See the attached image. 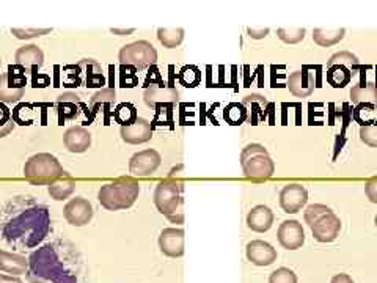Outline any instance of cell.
<instances>
[{
	"mask_svg": "<svg viewBox=\"0 0 377 283\" xmlns=\"http://www.w3.org/2000/svg\"><path fill=\"white\" fill-rule=\"evenodd\" d=\"M51 231V214L47 206L32 197H15L0 212V233L13 247H37Z\"/></svg>",
	"mask_w": 377,
	"mask_h": 283,
	"instance_id": "1",
	"label": "cell"
},
{
	"mask_svg": "<svg viewBox=\"0 0 377 283\" xmlns=\"http://www.w3.org/2000/svg\"><path fill=\"white\" fill-rule=\"evenodd\" d=\"M80 257L70 243L46 244L29 258L30 283H79Z\"/></svg>",
	"mask_w": 377,
	"mask_h": 283,
	"instance_id": "2",
	"label": "cell"
},
{
	"mask_svg": "<svg viewBox=\"0 0 377 283\" xmlns=\"http://www.w3.org/2000/svg\"><path fill=\"white\" fill-rule=\"evenodd\" d=\"M140 184L131 178H121L118 181L102 186L98 192L99 203L109 211L131 208L139 198Z\"/></svg>",
	"mask_w": 377,
	"mask_h": 283,
	"instance_id": "3",
	"label": "cell"
},
{
	"mask_svg": "<svg viewBox=\"0 0 377 283\" xmlns=\"http://www.w3.org/2000/svg\"><path fill=\"white\" fill-rule=\"evenodd\" d=\"M154 205L173 224L184 222L183 183L178 179H163L154 191Z\"/></svg>",
	"mask_w": 377,
	"mask_h": 283,
	"instance_id": "4",
	"label": "cell"
},
{
	"mask_svg": "<svg viewBox=\"0 0 377 283\" xmlns=\"http://www.w3.org/2000/svg\"><path fill=\"white\" fill-rule=\"evenodd\" d=\"M241 165L244 175L252 181H266L276 171V164H273L272 157L259 143H250L242 150Z\"/></svg>",
	"mask_w": 377,
	"mask_h": 283,
	"instance_id": "5",
	"label": "cell"
},
{
	"mask_svg": "<svg viewBox=\"0 0 377 283\" xmlns=\"http://www.w3.org/2000/svg\"><path fill=\"white\" fill-rule=\"evenodd\" d=\"M63 85L87 88H101L106 85V76L98 61L93 59L80 60L78 65H68L63 68Z\"/></svg>",
	"mask_w": 377,
	"mask_h": 283,
	"instance_id": "6",
	"label": "cell"
},
{
	"mask_svg": "<svg viewBox=\"0 0 377 283\" xmlns=\"http://www.w3.org/2000/svg\"><path fill=\"white\" fill-rule=\"evenodd\" d=\"M24 176L32 184H52L65 176V170L61 167L57 157L47 153L32 156L24 165Z\"/></svg>",
	"mask_w": 377,
	"mask_h": 283,
	"instance_id": "7",
	"label": "cell"
},
{
	"mask_svg": "<svg viewBox=\"0 0 377 283\" xmlns=\"http://www.w3.org/2000/svg\"><path fill=\"white\" fill-rule=\"evenodd\" d=\"M25 70L19 65H10L8 71L0 74V102L16 104L25 93L27 78Z\"/></svg>",
	"mask_w": 377,
	"mask_h": 283,
	"instance_id": "8",
	"label": "cell"
},
{
	"mask_svg": "<svg viewBox=\"0 0 377 283\" xmlns=\"http://www.w3.org/2000/svg\"><path fill=\"white\" fill-rule=\"evenodd\" d=\"M157 61V51L148 41H135L120 51L121 66H132L135 70H147Z\"/></svg>",
	"mask_w": 377,
	"mask_h": 283,
	"instance_id": "9",
	"label": "cell"
},
{
	"mask_svg": "<svg viewBox=\"0 0 377 283\" xmlns=\"http://www.w3.org/2000/svg\"><path fill=\"white\" fill-rule=\"evenodd\" d=\"M308 227L311 229L313 238L316 239L318 243L328 244L333 243V241L338 238V234L341 231V220L333 211H328L326 214H322L321 217H318Z\"/></svg>",
	"mask_w": 377,
	"mask_h": 283,
	"instance_id": "10",
	"label": "cell"
},
{
	"mask_svg": "<svg viewBox=\"0 0 377 283\" xmlns=\"http://www.w3.org/2000/svg\"><path fill=\"white\" fill-rule=\"evenodd\" d=\"M147 106L149 107H162V106H175L180 101V93L178 90L170 85L159 82V84H151L143 93Z\"/></svg>",
	"mask_w": 377,
	"mask_h": 283,
	"instance_id": "11",
	"label": "cell"
},
{
	"mask_svg": "<svg viewBox=\"0 0 377 283\" xmlns=\"http://www.w3.org/2000/svg\"><path fill=\"white\" fill-rule=\"evenodd\" d=\"M161 162L162 157L156 150H143L140 153H135L132 156L131 162H129V171L139 178L149 176L159 169Z\"/></svg>",
	"mask_w": 377,
	"mask_h": 283,
	"instance_id": "12",
	"label": "cell"
},
{
	"mask_svg": "<svg viewBox=\"0 0 377 283\" xmlns=\"http://www.w3.org/2000/svg\"><path fill=\"white\" fill-rule=\"evenodd\" d=\"M308 202V192L302 184H288L280 192V206L288 214L299 212Z\"/></svg>",
	"mask_w": 377,
	"mask_h": 283,
	"instance_id": "13",
	"label": "cell"
},
{
	"mask_svg": "<svg viewBox=\"0 0 377 283\" xmlns=\"http://www.w3.org/2000/svg\"><path fill=\"white\" fill-rule=\"evenodd\" d=\"M278 243L288 251H297L305 243V233L297 220H285L277 231Z\"/></svg>",
	"mask_w": 377,
	"mask_h": 283,
	"instance_id": "14",
	"label": "cell"
},
{
	"mask_svg": "<svg viewBox=\"0 0 377 283\" xmlns=\"http://www.w3.org/2000/svg\"><path fill=\"white\" fill-rule=\"evenodd\" d=\"M316 87L314 74L310 71V66H304L299 71H294L288 80V88L296 98H308Z\"/></svg>",
	"mask_w": 377,
	"mask_h": 283,
	"instance_id": "15",
	"label": "cell"
},
{
	"mask_svg": "<svg viewBox=\"0 0 377 283\" xmlns=\"http://www.w3.org/2000/svg\"><path fill=\"white\" fill-rule=\"evenodd\" d=\"M65 219L74 227H82L90 222L93 217V206L88 200L78 197L73 198L63 210Z\"/></svg>",
	"mask_w": 377,
	"mask_h": 283,
	"instance_id": "16",
	"label": "cell"
},
{
	"mask_svg": "<svg viewBox=\"0 0 377 283\" xmlns=\"http://www.w3.org/2000/svg\"><path fill=\"white\" fill-rule=\"evenodd\" d=\"M247 260L255 266H271L277 260V251L269 243L255 239L247 244Z\"/></svg>",
	"mask_w": 377,
	"mask_h": 283,
	"instance_id": "17",
	"label": "cell"
},
{
	"mask_svg": "<svg viewBox=\"0 0 377 283\" xmlns=\"http://www.w3.org/2000/svg\"><path fill=\"white\" fill-rule=\"evenodd\" d=\"M56 109L58 114V121L63 124L66 120H75L80 115L82 109H87L82 102L80 96L75 93H63L56 101Z\"/></svg>",
	"mask_w": 377,
	"mask_h": 283,
	"instance_id": "18",
	"label": "cell"
},
{
	"mask_svg": "<svg viewBox=\"0 0 377 283\" xmlns=\"http://www.w3.org/2000/svg\"><path fill=\"white\" fill-rule=\"evenodd\" d=\"M159 247L167 257L180 258L184 255V231L181 229H166L159 236Z\"/></svg>",
	"mask_w": 377,
	"mask_h": 283,
	"instance_id": "19",
	"label": "cell"
},
{
	"mask_svg": "<svg viewBox=\"0 0 377 283\" xmlns=\"http://www.w3.org/2000/svg\"><path fill=\"white\" fill-rule=\"evenodd\" d=\"M120 134L125 142L140 145L151 140V137H153V126H151V123L145 119H137L132 124H129V126H121Z\"/></svg>",
	"mask_w": 377,
	"mask_h": 283,
	"instance_id": "20",
	"label": "cell"
},
{
	"mask_svg": "<svg viewBox=\"0 0 377 283\" xmlns=\"http://www.w3.org/2000/svg\"><path fill=\"white\" fill-rule=\"evenodd\" d=\"M273 224V212L271 208L264 205H258L252 208L250 212L247 214V227L252 231L257 233H266Z\"/></svg>",
	"mask_w": 377,
	"mask_h": 283,
	"instance_id": "21",
	"label": "cell"
},
{
	"mask_svg": "<svg viewBox=\"0 0 377 283\" xmlns=\"http://www.w3.org/2000/svg\"><path fill=\"white\" fill-rule=\"evenodd\" d=\"M63 142L71 153H84V151L90 148L92 134L84 128H71L65 133Z\"/></svg>",
	"mask_w": 377,
	"mask_h": 283,
	"instance_id": "22",
	"label": "cell"
},
{
	"mask_svg": "<svg viewBox=\"0 0 377 283\" xmlns=\"http://www.w3.org/2000/svg\"><path fill=\"white\" fill-rule=\"evenodd\" d=\"M242 106L247 110V123L258 124L259 120L266 119V110L271 104L264 96L250 95L242 100Z\"/></svg>",
	"mask_w": 377,
	"mask_h": 283,
	"instance_id": "23",
	"label": "cell"
},
{
	"mask_svg": "<svg viewBox=\"0 0 377 283\" xmlns=\"http://www.w3.org/2000/svg\"><path fill=\"white\" fill-rule=\"evenodd\" d=\"M44 64V54L38 46H24L16 52V65L30 71L33 68H39Z\"/></svg>",
	"mask_w": 377,
	"mask_h": 283,
	"instance_id": "24",
	"label": "cell"
},
{
	"mask_svg": "<svg viewBox=\"0 0 377 283\" xmlns=\"http://www.w3.org/2000/svg\"><path fill=\"white\" fill-rule=\"evenodd\" d=\"M351 100L354 104L377 107V85L373 82H360L351 90Z\"/></svg>",
	"mask_w": 377,
	"mask_h": 283,
	"instance_id": "25",
	"label": "cell"
},
{
	"mask_svg": "<svg viewBox=\"0 0 377 283\" xmlns=\"http://www.w3.org/2000/svg\"><path fill=\"white\" fill-rule=\"evenodd\" d=\"M0 269L8 274H24L29 269V261L20 255H15L5 251H0Z\"/></svg>",
	"mask_w": 377,
	"mask_h": 283,
	"instance_id": "26",
	"label": "cell"
},
{
	"mask_svg": "<svg viewBox=\"0 0 377 283\" xmlns=\"http://www.w3.org/2000/svg\"><path fill=\"white\" fill-rule=\"evenodd\" d=\"M115 101V90L113 88H102L96 93L93 98L88 102V107H90V120H93L96 115L99 114V109L104 107L106 110L111 109Z\"/></svg>",
	"mask_w": 377,
	"mask_h": 283,
	"instance_id": "27",
	"label": "cell"
},
{
	"mask_svg": "<svg viewBox=\"0 0 377 283\" xmlns=\"http://www.w3.org/2000/svg\"><path fill=\"white\" fill-rule=\"evenodd\" d=\"M354 71L346 65H333L327 68V82L335 88H342L351 82Z\"/></svg>",
	"mask_w": 377,
	"mask_h": 283,
	"instance_id": "28",
	"label": "cell"
},
{
	"mask_svg": "<svg viewBox=\"0 0 377 283\" xmlns=\"http://www.w3.org/2000/svg\"><path fill=\"white\" fill-rule=\"evenodd\" d=\"M345 29H316L313 32V40L316 44L328 47L340 43V41L345 38Z\"/></svg>",
	"mask_w": 377,
	"mask_h": 283,
	"instance_id": "29",
	"label": "cell"
},
{
	"mask_svg": "<svg viewBox=\"0 0 377 283\" xmlns=\"http://www.w3.org/2000/svg\"><path fill=\"white\" fill-rule=\"evenodd\" d=\"M75 189V181L71 178H66V179H58V181L52 183L49 186V194L52 198L56 200H65L70 197Z\"/></svg>",
	"mask_w": 377,
	"mask_h": 283,
	"instance_id": "30",
	"label": "cell"
},
{
	"mask_svg": "<svg viewBox=\"0 0 377 283\" xmlns=\"http://www.w3.org/2000/svg\"><path fill=\"white\" fill-rule=\"evenodd\" d=\"M178 80H180V84L184 87L194 88L202 82V73L197 66L186 65L181 68L180 74H178Z\"/></svg>",
	"mask_w": 377,
	"mask_h": 283,
	"instance_id": "31",
	"label": "cell"
},
{
	"mask_svg": "<svg viewBox=\"0 0 377 283\" xmlns=\"http://www.w3.org/2000/svg\"><path fill=\"white\" fill-rule=\"evenodd\" d=\"M157 38H159L161 43L168 47V49H173V47L180 46L184 40V30L183 29H159L157 30Z\"/></svg>",
	"mask_w": 377,
	"mask_h": 283,
	"instance_id": "32",
	"label": "cell"
},
{
	"mask_svg": "<svg viewBox=\"0 0 377 283\" xmlns=\"http://www.w3.org/2000/svg\"><path fill=\"white\" fill-rule=\"evenodd\" d=\"M333 65H346L351 68V70L355 73L360 68V61L357 59V55H354L352 52L349 51H341V52H337L333 54L330 60L327 61V68H330Z\"/></svg>",
	"mask_w": 377,
	"mask_h": 283,
	"instance_id": "33",
	"label": "cell"
},
{
	"mask_svg": "<svg viewBox=\"0 0 377 283\" xmlns=\"http://www.w3.org/2000/svg\"><path fill=\"white\" fill-rule=\"evenodd\" d=\"M112 115L116 123H120L121 126H129V124H132L137 119H139L135 112V107L132 104H129V102H123V104H120L113 110Z\"/></svg>",
	"mask_w": 377,
	"mask_h": 283,
	"instance_id": "34",
	"label": "cell"
},
{
	"mask_svg": "<svg viewBox=\"0 0 377 283\" xmlns=\"http://www.w3.org/2000/svg\"><path fill=\"white\" fill-rule=\"evenodd\" d=\"M223 116L226 121L233 124V126H237V124H242L244 121H247V110L242 106V102L241 104H239V102H231L230 106H226Z\"/></svg>",
	"mask_w": 377,
	"mask_h": 283,
	"instance_id": "35",
	"label": "cell"
},
{
	"mask_svg": "<svg viewBox=\"0 0 377 283\" xmlns=\"http://www.w3.org/2000/svg\"><path fill=\"white\" fill-rule=\"evenodd\" d=\"M277 35L286 44H296L305 38V29H278Z\"/></svg>",
	"mask_w": 377,
	"mask_h": 283,
	"instance_id": "36",
	"label": "cell"
},
{
	"mask_svg": "<svg viewBox=\"0 0 377 283\" xmlns=\"http://www.w3.org/2000/svg\"><path fill=\"white\" fill-rule=\"evenodd\" d=\"M13 128H15V123L11 119V110L0 102V137L8 136Z\"/></svg>",
	"mask_w": 377,
	"mask_h": 283,
	"instance_id": "37",
	"label": "cell"
},
{
	"mask_svg": "<svg viewBox=\"0 0 377 283\" xmlns=\"http://www.w3.org/2000/svg\"><path fill=\"white\" fill-rule=\"evenodd\" d=\"M269 283H297V275L290 267H278L271 274Z\"/></svg>",
	"mask_w": 377,
	"mask_h": 283,
	"instance_id": "38",
	"label": "cell"
},
{
	"mask_svg": "<svg viewBox=\"0 0 377 283\" xmlns=\"http://www.w3.org/2000/svg\"><path fill=\"white\" fill-rule=\"evenodd\" d=\"M360 139L363 143H366L368 147L377 148V123L368 124V126H361Z\"/></svg>",
	"mask_w": 377,
	"mask_h": 283,
	"instance_id": "39",
	"label": "cell"
},
{
	"mask_svg": "<svg viewBox=\"0 0 377 283\" xmlns=\"http://www.w3.org/2000/svg\"><path fill=\"white\" fill-rule=\"evenodd\" d=\"M328 211H332V210L328 208V206H326V205H311V206H308V208L305 210V222L310 225L318 217H321L322 214H326Z\"/></svg>",
	"mask_w": 377,
	"mask_h": 283,
	"instance_id": "40",
	"label": "cell"
},
{
	"mask_svg": "<svg viewBox=\"0 0 377 283\" xmlns=\"http://www.w3.org/2000/svg\"><path fill=\"white\" fill-rule=\"evenodd\" d=\"M135 71L137 70L132 66H121V85L123 87L131 88V87L137 85V82H139V78H137Z\"/></svg>",
	"mask_w": 377,
	"mask_h": 283,
	"instance_id": "41",
	"label": "cell"
},
{
	"mask_svg": "<svg viewBox=\"0 0 377 283\" xmlns=\"http://www.w3.org/2000/svg\"><path fill=\"white\" fill-rule=\"evenodd\" d=\"M13 35H16L20 40L27 38H35V37H43L46 33H49L51 29H13Z\"/></svg>",
	"mask_w": 377,
	"mask_h": 283,
	"instance_id": "42",
	"label": "cell"
},
{
	"mask_svg": "<svg viewBox=\"0 0 377 283\" xmlns=\"http://www.w3.org/2000/svg\"><path fill=\"white\" fill-rule=\"evenodd\" d=\"M365 194L369 198V202L377 205V176L368 179L365 184Z\"/></svg>",
	"mask_w": 377,
	"mask_h": 283,
	"instance_id": "43",
	"label": "cell"
},
{
	"mask_svg": "<svg viewBox=\"0 0 377 283\" xmlns=\"http://www.w3.org/2000/svg\"><path fill=\"white\" fill-rule=\"evenodd\" d=\"M247 33H249V37L253 40H263L267 37V33H269V29H267V27H261V29H252V27H249Z\"/></svg>",
	"mask_w": 377,
	"mask_h": 283,
	"instance_id": "44",
	"label": "cell"
},
{
	"mask_svg": "<svg viewBox=\"0 0 377 283\" xmlns=\"http://www.w3.org/2000/svg\"><path fill=\"white\" fill-rule=\"evenodd\" d=\"M330 283H354V280L349 274H337L333 275Z\"/></svg>",
	"mask_w": 377,
	"mask_h": 283,
	"instance_id": "45",
	"label": "cell"
},
{
	"mask_svg": "<svg viewBox=\"0 0 377 283\" xmlns=\"http://www.w3.org/2000/svg\"><path fill=\"white\" fill-rule=\"evenodd\" d=\"M0 283H23L18 277H10V275L0 274Z\"/></svg>",
	"mask_w": 377,
	"mask_h": 283,
	"instance_id": "46",
	"label": "cell"
},
{
	"mask_svg": "<svg viewBox=\"0 0 377 283\" xmlns=\"http://www.w3.org/2000/svg\"><path fill=\"white\" fill-rule=\"evenodd\" d=\"M112 32H113V33H123V35H125V33H126V35H128V33H132V32H134V29H131V30H126V32H125V30H116V29H112Z\"/></svg>",
	"mask_w": 377,
	"mask_h": 283,
	"instance_id": "47",
	"label": "cell"
},
{
	"mask_svg": "<svg viewBox=\"0 0 377 283\" xmlns=\"http://www.w3.org/2000/svg\"><path fill=\"white\" fill-rule=\"evenodd\" d=\"M374 222H376V227H377V216H376V219H374Z\"/></svg>",
	"mask_w": 377,
	"mask_h": 283,
	"instance_id": "48",
	"label": "cell"
},
{
	"mask_svg": "<svg viewBox=\"0 0 377 283\" xmlns=\"http://www.w3.org/2000/svg\"><path fill=\"white\" fill-rule=\"evenodd\" d=\"M0 65H2V60H0Z\"/></svg>",
	"mask_w": 377,
	"mask_h": 283,
	"instance_id": "49",
	"label": "cell"
}]
</instances>
